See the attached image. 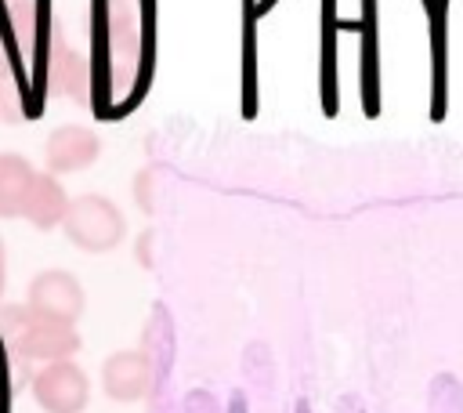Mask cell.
I'll list each match as a JSON object with an SVG mask.
<instances>
[{
	"label": "cell",
	"mask_w": 463,
	"mask_h": 413,
	"mask_svg": "<svg viewBox=\"0 0 463 413\" xmlns=\"http://www.w3.org/2000/svg\"><path fill=\"white\" fill-rule=\"evenodd\" d=\"M101 156V138L83 123H61L43 141L47 174H76L87 170Z\"/></svg>",
	"instance_id": "cell-5"
},
{
	"label": "cell",
	"mask_w": 463,
	"mask_h": 413,
	"mask_svg": "<svg viewBox=\"0 0 463 413\" xmlns=\"http://www.w3.org/2000/svg\"><path fill=\"white\" fill-rule=\"evenodd\" d=\"M152 388V359L137 348H119L101 362V391L112 402H137Z\"/></svg>",
	"instance_id": "cell-6"
},
{
	"label": "cell",
	"mask_w": 463,
	"mask_h": 413,
	"mask_svg": "<svg viewBox=\"0 0 463 413\" xmlns=\"http://www.w3.org/2000/svg\"><path fill=\"white\" fill-rule=\"evenodd\" d=\"M47 80H51V87H54L58 94H65V98H72V101H80V105H90V94H94L90 62H87L80 51L65 47L61 40H54V47H51Z\"/></svg>",
	"instance_id": "cell-7"
},
{
	"label": "cell",
	"mask_w": 463,
	"mask_h": 413,
	"mask_svg": "<svg viewBox=\"0 0 463 413\" xmlns=\"http://www.w3.org/2000/svg\"><path fill=\"white\" fill-rule=\"evenodd\" d=\"M7 76H11V54H7V40L0 33V80H7Z\"/></svg>",
	"instance_id": "cell-11"
},
{
	"label": "cell",
	"mask_w": 463,
	"mask_h": 413,
	"mask_svg": "<svg viewBox=\"0 0 463 413\" xmlns=\"http://www.w3.org/2000/svg\"><path fill=\"white\" fill-rule=\"evenodd\" d=\"M300 413H304V406H300Z\"/></svg>",
	"instance_id": "cell-13"
},
{
	"label": "cell",
	"mask_w": 463,
	"mask_h": 413,
	"mask_svg": "<svg viewBox=\"0 0 463 413\" xmlns=\"http://www.w3.org/2000/svg\"><path fill=\"white\" fill-rule=\"evenodd\" d=\"M0 293H4V250H0Z\"/></svg>",
	"instance_id": "cell-12"
},
{
	"label": "cell",
	"mask_w": 463,
	"mask_h": 413,
	"mask_svg": "<svg viewBox=\"0 0 463 413\" xmlns=\"http://www.w3.org/2000/svg\"><path fill=\"white\" fill-rule=\"evenodd\" d=\"M36 170L18 152H0V217H22L25 192L33 185Z\"/></svg>",
	"instance_id": "cell-9"
},
{
	"label": "cell",
	"mask_w": 463,
	"mask_h": 413,
	"mask_svg": "<svg viewBox=\"0 0 463 413\" xmlns=\"http://www.w3.org/2000/svg\"><path fill=\"white\" fill-rule=\"evenodd\" d=\"M69 210V196L61 188V181L54 174H36L29 192H25V206H22V217L33 225V228H58L61 217Z\"/></svg>",
	"instance_id": "cell-8"
},
{
	"label": "cell",
	"mask_w": 463,
	"mask_h": 413,
	"mask_svg": "<svg viewBox=\"0 0 463 413\" xmlns=\"http://www.w3.org/2000/svg\"><path fill=\"white\" fill-rule=\"evenodd\" d=\"M83 286L72 272H61V268H43L33 275L29 290H25V308L40 319H54V322H76L83 315Z\"/></svg>",
	"instance_id": "cell-4"
},
{
	"label": "cell",
	"mask_w": 463,
	"mask_h": 413,
	"mask_svg": "<svg viewBox=\"0 0 463 413\" xmlns=\"http://www.w3.org/2000/svg\"><path fill=\"white\" fill-rule=\"evenodd\" d=\"M148 185H152V170H145V174L137 178V188H134V192H137V203H141V210H145V214H152V210H156V206H152V192H148Z\"/></svg>",
	"instance_id": "cell-10"
},
{
	"label": "cell",
	"mask_w": 463,
	"mask_h": 413,
	"mask_svg": "<svg viewBox=\"0 0 463 413\" xmlns=\"http://www.w3.org/2000/svg\"><path fill=\"white\" fill-rule=\"evenodd\" d=\"M58 228L65 232V239L72 246H80L87 254H109L127 235L123 210L109 196H98V192H83V196L69 199V210Z\"/></svg>",
	"instance_id": "cell-2"
},
{
	"label": "cell",
	"mask_w": 463,
	"mask_h": 413,
	"mask_svg": "<svg viewBox=\"0 0 463 413\" xmlns=\"http://www.w3.org/2000/svg\"><path fill=\"white\" fill-rule=\"evenodd\" d=\"M29 391L43 413H83L90 399V380L72 359H61L36 366L29 373Z\"/></svg>",
	"instance_id": "cell-3"
},
{
	"label": "cell",
	"mask_w": 463,
	"mask_h": 413,
	"mask_svg": "<svg viewBox=\"0 0 463 413\" xmlns=\"http://www.w3.org/2000/svg\"><path fill=\"white\" fill-rule=\"evenodd\" d=\"M0 337H4V344H7L22 362H36V366L72 359L76 348H80V333H76L69 322L40 319V315H33L25 304L0 312Z\"/></svg>",
	"instance_id": "cell-1"
}]
</instances>
